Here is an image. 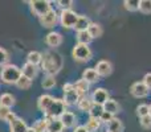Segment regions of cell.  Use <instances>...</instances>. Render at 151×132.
<instances>
[{
  "instance_id": "cell-29",
  "label": "cell",
  "mask_w": 151,
  "mask_h": 132,
  "mask_svg": "<svg viewBox=\"0 0 151 132\" xmlns=\"http://www.w3.org/2000/svg\"><path fill=\"white\" fill-rule=\"evenodd\" d=\"M123 5H125V8L129 11V12L139 11V0H125V1H123Z\"/></svg>"
},
{
  "instance_id": "cell-25",
  "label": "cell",
  "mask_w": 151,
  "mask_h": 132,
  "mask_svg": "<svg viewBox=\"0 0 151 132\" xmlns=\"http://www.w3.org/2000/svg\"><path fill=\"white\" fill-rule=\"evenodd\" d=\"M16 101H15V96L9 93H4L0 95V106H4V107H8L11 108L12 106H15Z\"/></svg>"
},
{
  "instance_id": "cell-1",
  "label": "cell",
  "mask_w": 151,
  "mask_h": 132,
  "mask_svg": "<svg viewBox=\"0 0 151 132\" xmlns=\"http://www.w3.org/2000/svg\"><path fill=\"white\" fill-rule=\"evenodd\" d=\"M64 65L63 56L56 50H48L42 54V61H41V69L47 73V75H52L55 77Z\"/></svg>"
},
{
  "instance_id": "cell-4",
  "label": "cell",
  "mask_w": 151,
  "mask_h": 132,
  "mask_svg": "<svg viewBox=\"0 0 151 132\" xmlns=\"http://www.w3.org/2000/svg\"><path fill=\"white\" fill-rule=\"evenodd\" d=\"M65 111H66V104H65V102H64V99L55 98L52 106L48 108L45 115H47V118H49V119H58Z\"/></svg>"
},
{
  "instance_id": "cell-39",
  "label": "cell",
  "mask_w": 151,
  "mask_h": 132,
  "mask_svg": "<svg viewBox=\"0 0 151 132\" xmlns=\"http://www.w3.org/2000/svg\"><path fill=\"white\" fill-rule=\"evenodd\" d=\"M11 108H8V107H4V106H0V120H4V122H7L8 116L11 115Z\"/></svg>"
},
{
  "instance_id": "cell-2",
  "label": "cell",
  "mask_w": 151,
  "mask_h": 132,
  "mask_svg": "<svg viewBox=\"0 0 151 132\" xmlns=\"http://www.w3.org/2000/svg\"><path fill=\"white\" fill-rule=\"evenodd\" d=\"M21 75H23L21 69L16 65H12V64H7L0 70V79L7 85H16Z\"/></svg>"
},
{
  "instance_id": "cell-22",
  "label": "cell",
  "mask_w": 151,
  "mask_h": 132,
  "mask_svg": "<svg viewBox=\"0 0 151 132\" xmlns=\"http://www.w3.org/2000/svg\"><path fill=\"white\" fill-rule=\"evenodd\" d=\"M90 19L88 17V16H78V19H77V23H76V25H74V29L77 32H80V31H86V29L89 28V25H90Z\"/></svg>"
},
{
  "instance_id": "cell-42",
  "label": "cell",
  "mask_w": 151,
  "mask_h": 132,
  "mask_svg": "<svg viewBox=\"0 0 151 132\" xmlns=\"http://www.w3.org/2000/svg\"><path fill=\"white\" fill-rule=\"evenodd\" d=\"M74 86H73V83H65V85L63 86V91L64 93H66V91H69V90H72Z\"/></svg>"
},
{
  "instance_id": "cell-36",
  "label": "cell",
  "mask_w": 151,
  "mask_h": 132,
  "mask_svg": "<svg viewBox=\"0 0 151 132\" xmlns=\"http://www.w3.org/2000/svg\"><path fill=\"white\" fill-rule=\"evenodd\" d=\"M8 60H9V54H8V52L4 49V48L0 46V66L7 65Z\"/></svg>"
},
{
  "instance_id": "cell-24",
  "label": "cell",
  "mask_w": 151,
  "mask_h": 132,
  "mask_svg": "<svg viewBox=\"0 0 151 132\" xmlns=\"http://www.w3.org/2000/svg\"><path fill=\"white\" fill-rule=\"evenodd\" d=\"M107 131L106 132H122L123 131V123L118 118H113L110 123H107Z\"/></svg>"
},
{
  "instance_id": "cell-45",
  "label": "cell",
  "mask_w": 151,
  "mask_h": 132,
  "mask_svg": "<svg viewBox=\"0 0 151 132\" xmlns=\"http://www.w3.org/2000/svg\"><path fill=\"white\" fill-rule=\"evenodd\" d=\"M150 116H151V106H150Z\"/></svg>"
},
{
  "instance_id": "cell-43",
  "label": "cell",
  "mask_w": 151,
  "mask_h": 132,
  "mask_svg": "<svg viewBox=\"0 0 151 132\" xmlns=\"http://www.w3.org/2000/svg\"><path fill=\"white\" fill-rule=\"evenodd\" d=\"M73 132H89V131H88V128H86L85 126H78V127L74 128Z\"/></svg>"
},
{
  "instance_id": "cell-41",
  "label": "cell",
  "mask_w": 151,
  "mask_h": 132,
  "mask_svg": "<svg viewBox=\"0 0 151 132\" xmlns=\"http://www.w3.org/2000/svg\"><path fill=\"white\" fill-rule=\"evenodd\" d=\"M142 82H143L145 85H146L147 87L151 90V73H147V74H145L143 81H142Z\"/></svg>"
},
{
  "instance_id": "cell-21",
  "label": "cell",
  "mask_w": 151,
  "mask_h": 132,
  "mask_svg": "<svg viewBox=\"0 0 151 132\" xmlns=\"http://www.w3.org/2000/svg\"><path fill=\"white\" fill-rule=\"evenodd\" d=\"M48 119V127L47 131L48 132H63L64 131V126L63 123L60 122V119Z\"/></svg>"
},
{
  "instance_id": "cell-14",
  "label": "cell",
  "mask_w": 151,
  "mask_h": 132,
  "mask_svg": "<svg viewBox=\"0 0 151 132\" xmlns=\"http://www.w3.org/2000/svg\"><path fill=\"white\" fill-rule=\"evenodd\" d=\"M58 119L63 123L64 128H72V127H74L76 123H77V118H76V115L72 111H65Z\"/></svg>"
},
{
  "instance_id": "cell-38",
  "label": "cell",
  "mask_w": 151,
  "mask_h": 132,
  "mask_svg": "<svg viewBox=\"0 0 151 132\" xmlns=\"http://www.w3.org/2000/svg\"><path fill=\"white\" fill-rule=\"evenodd\" d=\"M139 123H141V127L142 128H145V130H151V116H150V115L141 118Z\"/></svg>"
},
{
  "instance_id": "cell-31",
  "label": "cell",
  "mask_w": 151,
  "mask_h": 132,
  "mask_svg": "<svg viewBox=\"0 0 151 132\" xmlns=\"http://www.w3.org/2000/svg\"><path fill=\"white\" fill-rule=\"evenodd\" d=\"M31 85H32V81L29 79V78L24 77V75H21L20 79H19L17 83H16V86H17L20 90H28V88L31 87Z\"/></svg>"
},
{
  "instance_id": "cell-3",
  "label": "cell",
  "mask_w": 151,
  "mask_h": 132,
  "mask_svg": "<svg viewBox=\"0 0 151 132\" xmlns=\"http://www.w3.org/2000/svg\"><path fill=\"white\" fill-rule=\"evenodd\" d=\"M72 56H73L74 61L77 62H86V61L91 60V49L89 48V45L83 44H76L73 50H72Z\"/></svg>"
},
{
  "instance_id": "cell-13",
  "label": "cell",
  "mask_w": 151,
  "mask_h": 132,
  "mask_svg": "<svg viewBox=\"0 0 151 132\" xmlns=\"http://www.w3.org/2000/svg\"><path fill=\"white\" fill-rule=\"evenodd\" d=\"M45 42H47L48 46L55 49V48L60 46L63 44V36L58 32H49L47 34V37H45Z\"/></svg>"
},
{
  "instance_id": "cell-18",
  "label": "cell",
  "mask_w": 151,
  "mask_h": 132,
  "mask_svg": "<svg viewBox=\"0 0 151 132\" xmlns=\"http://www.w3.org/2000/svg\"><path fill=\"white\" fill-rule=\"evenodd\" d=\"M78 101H80V95L74 90V87L72 90L64 93V102H65L66 106H74V104L78 103Z\"/></svg>"
},
{
  "instance_id": "cell-33",
  "label": "cell",
  "mask_w": 151,
  "mask_h": 132,
  "mask_svg": "<svg viewBox=\"0 0 151 132\" xmlns=\"http://www.w3.org/2000/svg\"><path fill=\"white\" fill-rule=\"evenodd\" d=\"M139 11L145 15L151 13V0H139Z\"/></svg>"
},
{
  "instance_id": "cell-17",
  "label": "cell",
  "mask_w": 151,
  "mask_h": 132,
  "mask_svg": "<svg viewBox=\"0 0 151 132\" xmlns=\"http://www.w3.org/2000/svg\"><path fill=\"white\" fill-rule=\"evenodd\" d=\"M102 108H104L105 112H109V114H111L113 116L121 111L119 103H118L117 101H114V99H109V101H106L104 103V106H102Z\"/></svg>"
},
{
  "instance_id": "cell-27",
  "label": "cell",
  "mask_w": 151,
  "mask_h": 132,
  "mask_svg": "<svg viewBox=\"0 0 151 132\" xmlns=\"http://www.w3.org/2000/svg\"><path fill=\"white\" fill-rule=\"evenodd\" d=\"M101 124L102 123L98 118H89V120H88L85 127L88 128L89 132H97L99 128H101Z\"/></svg>"
},
{
  "instance_id": "cell-23",
  "label": "cell",
  "mask_w": 151,
  "mask_h": 132,
  "mask_svg": "<svg viewBox=\"0 0 151 132\" xmlns=\"http://www.w3.org/2000/svg\"><path fill=\"white\" fill-rule=\"evenodd\" d=\"M86 31L89 32V34H90L91 39H98V37H101L102 34H104V29H102V26L97 23H90V25H89V28L86 29Z\"/></svg>"
},
{
  "instance_id": "cell-10",
  "label": "cell",
  "mask_w": 151,
  "mask_h": 132,
  "mask_svg": "<svg viewBox=\"0 0 151 132\" xmlns=\"http://www.w3.org/2000/svg\"><path fill=\"white\" fill-rule=\"evenodd\" d=\"M94 69H96L97 74L99 75V78H101V77H109V75L113 73V65H111V62H110V61H106V60L98 61Z\"/></svg>"
},
{
  "instance_id": "cell-44",
  "label": "cell",
  "mask_w": 151,
  "mask_h": 132,
  "mask_svg": "<svg viewBox=\"0 0 151 132\" xmlns=\"http://www.w3.org/2000/svg\"><path fill=\"white\" fill-rule=\"evenodd\" d=\"M27 132H36V131H35L32 127H28V130H27Z\"/></svg>"
},
{
  "instance_id": "cell-19",
  "label": "cell",
  "mask_w": 151,
  "mask_h": 132,
  "mask_svg": "<svg viewBox=\"0 0 151 132\" xmlns=\"http://www.w3.org/2000/svg\"><path fill=\"white\" fill-rule=\"evenodd\" d=\"M73 86H74V90L77 91V94L80 95V98L86 96V94H88V91H89V83L86 82V81H83L82 78H81V79H78L76 83H73Z\"/></svg>"
},
{
  "instance_id": "cell-40",
  "label": "cell",
  "mask_w": 151,
  "mask_h": 132,
  "mask_svg": "<svg viewBox=\"0 0 151 132\" xmlns=\"http://www.w3.org/2000/svg\"><path fill=\"white\" fill-rule=\"evenodd\" d=\"M113 115L111 114H109V112H102V115L99 116V120H101V123H105V124H107V123H110L113 120Z\"/></svg>"
},
{
  "instance_id": "cell-16",
  "label": "cell",
  "mask_w": 151,
  "mask_h": 132,
  "mask_svg": "<svg viewBox=\"0 0 151 132\" xmlns=\"http://www.w3.org/2000/svg\"><path fill=\"white\" fill-rule=\"evenodd\" d=\"M82 79L86 81V82L90 85V83H96L99 81V75L97 74L96 69L94 67H88V69L83 70L82 73Z\"/></svg>"
},
{
  "instance_id": "cell-30",
  "label": "cell",
  "mask_w": 151,
  "mask_h": 132,
  "mask_svg": "<svg viewBox=\"0 0 151 132\" xmlns=\"http://www.w3.org/2000/svg\"><path fill=\"white\" fill-rule=\"evenodd\" d=\"M41 86H42V88H45V90H50V88H53L56 86L55 77H52V75H47V77L42 79Z\"/></svg>"
},
{
  "instance_id": "cell-35",
  "label": "cell",
  "mask_w": 151,
  "mask_h": 132,
  "mask_svg": "<svg viewBox=\"0 0 151 132\" xmlns=\"http://www.w3.org/2000/svg\"><path fill=\"white\" fill-rule=\"evenodd\" d=\"M137 115H138L139 118L150 115V106H147V104H139V106L137 107Z\"/></svg>"
},
{
  "instance_id": "cell-46",
  "label": "cell",
  "mask_w": 151,
  "mask_h": 132,
  "mask_svg": "<svg viewBox=\"0 0 151 132\" xmlns=\"http://www.w3.org/2000/svg\"><path fill=\"white\" fill-rule=\"evenodd\" d=\"M45 132H48V131H45Z\"/></svg>"
},
{
  "instance_id": "cell-37",
  "label": "cell",
  "mask_w": 151,
  "mask_h": 132,
  "mask_svg": "<svg viewBox=\"0 0 151 132\" xmlns=\"http://www.w3.org/2000/svg\"><path fill=\"white\" fill-rule=\"evenodd\" d=\"M56 4L58 5L61 11H66V9H72V5H73V1L72 0H60Z\"/></svg>"
},
{
  "instance_id": "cell-34",
  "label": "cell",
  "mask_w": 151,
  "mask_h": 132,
  "mask_svg": "<svg viewBox=\"0 0 151 132\" xmlns=\"http://www.w3.org/2000/svg\"><path fill=\"white\" fill-rule=\"evenodd\" d=\"M102 112H104V108H102V106H98V104H94L93 103V107L90 108V111H89V114H90V118H98L102 115Z\"/></svg>"
},
{
  "instance_id": "cell-32",
  "label": "cell",
  "mask_w": 151,
  "mask_h": 132,
  "mask_svg": "<svg viewBox=\"0 0 151 132\" xmlns=\"http://www.w3.org/2000/svg\"><path fill=\"white\" fill-rule=\"evenodd\" d=\"M47 127H48V119H40L32 126V128L36 132H45Z\"/></svg>"
},
{
  "instance_id": "cell-20",
  "label": "cell",
  "mask_w": 151,
  "mask_h": 132,
  "mask_svg": "<svg viewBox=\"0 0 151 132\" xmlns=\"http://www.w3.org/2000/svg\"><path fill=\"white\" fill-rule=\"evenodd\" d=\"M41 61H42V54L37 50H32V52L28 53L27 56V62L28 64H32L35 66H39L41 65Z\"/></svg>"
},
{
  "instance_id": "cell-11",
  "label": "cell",
  "mask_w": 151,
  "mask_h": 132,
  "mask_svg": "<svg viewBox=\"0 0 151 132\" xmlns=\"http://www.w3.org/2000/svg\"><path fill=\"white\" fill-rule=\"evenodd\" d=\"M53 101H55V98H53L52 95H49V94H42V95H40L39 99H37V107H39L40 111H42L45 114V112L48 111V108L52 106Z\"/></svg>"
},
{
  "instance_id": "cell-8",
  "label": "cell",
  "mask_w": 151,
  "mask_h": 132,
  "mask_svg": "<svg viewBox=\"0 0 151 132\" xmlns=\"http://www.w3.org/2000/svg\"><path fill=\"white\" fill-rule=\"evenodd\" d=\"M40 19V24H41L44 28H53L56 26V24L58 23V15L55 9H50L45 13L44 16H41Z\"/></svg>"
},
{
  "instance_id": "cell-7",
  "label": "cell",
  "mask_w": 151,
  "mask_h": 132,
  "mask_svg": "<svg viewBox=\"0 0 151 132\" xmlns=\"http://www.w3.org/2000/svg\"><path fill=\"white\" fill-rule=\"evenodd\" d=\"M150 91L151 90L143 82H135V83H133L130 87V94L134 96V98H138V99L149 96Z\"/></svg>"
},
{
  "instance_id": "cell-12",
  "label": "cell",
  "mask_w": 151,
  "mask_h": 132,
  "mask_svg": "<svg viewBox=\"0 0 151 132\" xmlns=\"http://www.w3.org/2000/svg\"><path fill=\"white\" fill-rule=\"evenodd\" d=\"M9 130L11 132H27L28 130V124L24 119L16 116L15 119H12L9 122Z\"/></svg>"
},
{
  "instance_id": "cell-15",
  "label": "cell",
  "mask_w": 151,
  "mask_h": 132,
  "mask_svg": "<svg viewBox=\"0 0 151 132\" xmlns=\"http://www.w3.org/2000/svg\"><path fill=\"white\" fill-rule=\"evenodd\" d=\"M21 74L24 75V77L29 78V79H35V78L37 77V74H39V67L32 65V64H24L23 67H21Z\"/></svg>"
},
{
  "instance_id": "cell-26",
  "label": "cell",
  "mask_w": 151,
  "mask_h": 132,
  "mask_svg": "<svg viewBox=\"0 0 151 132\" xmlns=\"http://www.w3.org/2000/svg\"><path fill=\"white\" fill-rule=\"evenodd\" d=\"M77 107L81 110V111L89 112L90 108L93 107V101H91V98H88V96L80 98V101H78V103H77Z\"/></svg>"
},
{
  "instance_id": "cell-5",
  "label": "cell",
  "mask_w": 151,
  "mask_h": 132,
  "mask_svg": "<svg viewBox=\"0 0 151 132\" xmlns=\"http://www.w3.org/2000/svg\"><path fill=\"white\" fill-rule=\"evenodd\" d=\"M78 15L72 9H66V11H61V13L58 15V20L60 24L63 25V28L65 29H72L74 28L76 23H77Z\"/></svg>"
},
{
  "instance_id": "cell-28",
  "label": "cell",
  "mask_w": 151,
  "mask_h": 132,
  "mask_svg": "<svg viewBox=\"0 0 151 132\" xmlns=\"http://www.w3.org/2000/svg\"><path fill=\"white\" fill-rule=\"evenodd\" d=\"M77 44H83V45H89L90 44V41L93 39L90 37V34H89L88 31H80L77 32Z\"/></svg>"
},
{
  "instance_id": "cell-9",
  "label": "cell",
  "mask_w": 151,
  "mask_h": 132,
  "mask_svg": "<svg viewBox=\"0 0 151 132\" xmlns=\"http://www.w3.org/2000/svg\"><path fill=\"white\" fill-rule=\"evenodd\" d=\"M109 93H107L106 88H96L91 94V101H93L94 104H98V106H104V103L106 101H109Z\"/></svg>"
},
{
  "instance_id": "cell-6",
  "label": "cell",
  "mask_w": 151,
  "mask_h": 132,
  "mask_svg": "<svg viewBox=\"0 0 151 132\" xmlns=\"http://www.w3.org/2000/svg\"><path fill=\"white\" fill-rule=\"evenodd\" d=\"M29 4V8H31L32 13H35L36 16L41 17L44 16L48 11H50V1L48 0H32V1L28 3Z\"/></svg>"
}]
</instances>
